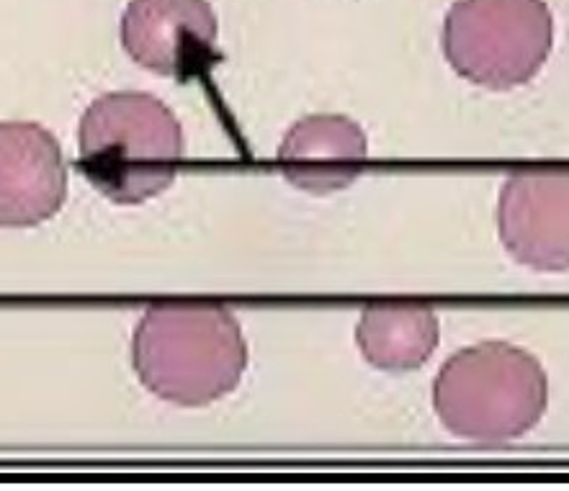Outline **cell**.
Listing matches in <instances>:
<instances>
[{"mask_svg": "<svg viewBox=\"0 0 569 491\" xmlns=\"http://www.w3.org/2000/svg\"><path fill=\"white\" fill-rule=\"evenodd\" d=\"M80 170L111 201L134 207L168 191L183 160L176 113L150 93H106L78 129Z\"/></svg>", "mask_w": 569, "mask_h": 491, "instance_id": "obj_3", "label": "cell"}, {"mask_svg": "<svg viewBox=\"0 0 569 491\" xmlns=\"http://www.w3.org/2000/svg\"><path fill=\"white\" fill-rule=\"evenodd\" d=\"M557 21L547 0H457L443 21V54L461 78L513 90L539 76L555 52Z\"/></svg>", "mask_w": 569, "mask_h": 491, "instance_id": "obj_4", "label": "cell"}, {"mask_svg": "<svg viewBox=\"0 0 569 491\" xmlns=\"http://www.w3.org/2000/svg\"><path fill=\"white\" fill-rule=\"evenodd\" d=\"M68 199V170L52 132L31 121H0V227L52 219Z\"/></svg>", "mask_w": 569, "mask_h": 491, "instance_id": "obj_7", "label": "cell"}, {"mask_svg": "<svg viewBox=\"0 0 569 491\" xmlns=\"http://www.w3.org/2000/svg\"><path fill=\"white\" fill-rule=\"evenodd\" d=\"M498 232L518 265L569 273V166L510 173L500 188Z\"/></svg>", "mask_w": 569, "mask_h": 491, "instance_id": "obj_5", "label": "cell"}, {"mask_svg": "<svg viewBox=\"0 0 569 491\" xmlns=\"http://www.w3.org/2000/svg\"><path fill=\"white\" fill-rule=\"evenodd\" d=\"M369 142L343 113H310L299 119L279 147V166L289 183L307 193L343 191L363 173Z\"/></svg>", "mask_w": 569, "mask_h": 491, "instance_id": "obj_8", "label": "cell"}, {"mask_svg": "<svg viewBox=\"0 0 569 491\" xmlns=\"http://www.w3.org/2000/svg\"><path fill=\"white\" fill-rule=\"evenodd\" d=\"M209 0H132L121 16V44L144 70L191 80L222 60Z\"/></svg>", "mask_w": 569, "mask_h": 491, "instance_id": "obj_6", "label": "cell"}, {"mask_svg": "<svg viewBox=\"0 0 569 491\" xmlns=\"http://www.w3.org/2000/svg\"><path fill=\"white\" fill-rule=\"evenodd\" d=\"M356 342L373 368L410 373L428 363L441 342V324L422 301H377L363 309Z\"/></svg>", "mask_w": 569, "mask_h": 491, "instance_id": "obj_9", "label": "cell"}, {"mask_svg": "<svg viewBox=\"0 0 569 491\" xmlns=\"http://www.w3.org/2000/svg\"><path fill=\"white\" fill-rule=\"evenodd\" d=\"M134 371L158 399L207 407L232 394L248 368L242 327L219 304H162L140 319Z\"/></svg>", "mask_w": 569, "mask_h": 491, "instance_id": "obj_2", "label": "cell"}, {"mask_svg": "<svg viewBox=\"0 0 569 491\" xmlns=\"http://www.w3.org/2000/svg\"><path fill=\"white\" fill-rule=\"evenodd\" d=\"M551 404L547 368L526 348L487 340L453 353L433 383V409L451 435L502 445L533 432Z\"/></svg>", "mask_w": 569, "mask_h": 491, "instance_id": "obj_1", "label": "cell"}]
</instances>
